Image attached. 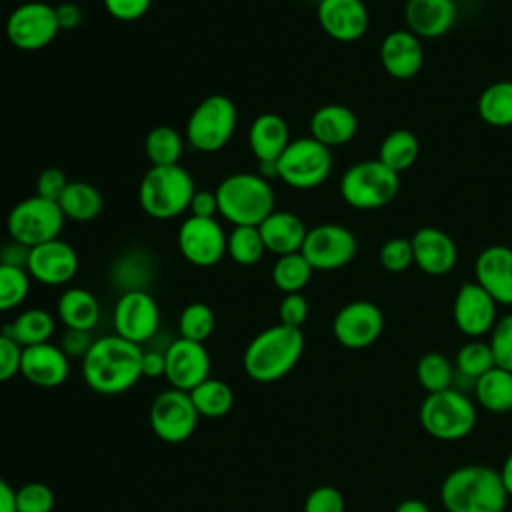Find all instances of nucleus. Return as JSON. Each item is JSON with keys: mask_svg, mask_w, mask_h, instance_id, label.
I'll return each instance as SVG.
<instances>
[{"mask_svg": "<svg viewBox=\"0 0 512 512\" xmlns=\"http://www.w3.org/2000/svg\"><path fill=\"white\" fill-rule=\"evenodd\" d=\"M32 278L26 268L0 264V312H10L24 304Z\"/></svg>", "mask_w": 512, "mask_h": 512, "instance_id": "obj_43", "label": "nucleus"}, {"mask_svg": "<svg viewBox=\"0 0 512 512\" xmlns=\"http://www.w3.org/2000/svg\"><path fill=\"white\" fill-rule=\"evenodd\" d=\"M496 366L490 344L482 342L478 338H472L470 342H466L464 346H460V350L456 352L454 358V368L458 376H466L472 380V384L486 374L488 370H492Z\"/></svg>", "mask_w": 512, "mask_h": 512, "instance_id": "obj_40", "label": "nucleus"}, {"mask_svg": "<svg viewBox=\"0 0 512 512\" xmlns=\"http://www.w3.org/2000/svg\"><path fill=\"white\" fill-rule=\"evenodd\" d=\"M304 352L302 328L274 324L258 332L242 354L244 372L262 384L276 382L294 370Z\"/></svg>", "mask_w": 512, "mask_h": 512, "instance_id": "obj_3", "label": "nucleus"}, {"mask_svg": "<svg viewBox=\"0 0 512 512\" xmlns=\"http://www.w3.org/2000/svg\"><path fill=\"white\" fill-rule=\"evenodd\" d=\"M356 132L358 118L344 104H324L310 116V136L328 148L350 142Z\"/></svg>", "mask_w": 512, "mask_h": 512, "instance_id": "obj_28", "label": "nucleus"}, {"mask_svg": "<svg viewBox=\"0 0 512 512\" xmlns=\"http://www.w3.org/2000/svg\"><path fill=\"white\" fill-rule=\"evenodd\" d=\"M406 26L418 38L444 36L456 22V4L450 0H408Z\"/></svg>", "mask_w": 512, "mask_h": 512, "instance_id": "obj_25", "label": "nucleus"}, {"mask_svg": "<svg viewBox=\"0 0 512 512\" xmlns=\"http://www.w3.org/2000/svg\"><path fill=\"white\" fill-rule=\"evenodd\" d=\"M278 178L294 190H312L332 172V152L312 136L290 140L276 160Z\"/></svg>", "mask_w": 512, "mask_h": 512, "instance_id": "obj_9", "label": "nucleus"}, {"mask_svg": "<svg viewBox=\"0 0 512 512\" xmlns=\"http://www.w3.org/2000/svg\"><path fill=\"white\" fill-rule=\"evenodd\" d=\"M92 342H94V340H92L90 332L66 328V332L62 334L58 346L64 350V354H66L68 358H80V360H82V358L86 356V352L90 350Z\"/></svg>", "mask_w": 512, "mask_h": 512, "instance_id": "obj_52", "label": "nucleus"}, {"mask_svg": "<svg viewBox=\"0 0 512 512\" xmlns=\"http://www.w3.org/2000/svg\"><path fill=\"white\" fill-rule=\"evenodd\" d=\"M474 278L496 304L512 306V248L504 244L486 246L476 256Z\"/></svg>", "mask_w": 512, "mask_h": 512, "instance_id": "obj_22", "label": "nucleus"}, {"mask_svg": "<svg viewBox=\"0 0 512 512\" xmlns=\"http://www.w3.org/2000/svg\"><path fill=\"white\" fill-rule=\"evenodd\" d=\"M478 114L494 128L512 126V80L486 86L478 98Z\"/></svg>", "mask_w": 512, "mask_h": 512, "instance_id": "obj_36", "label": "nucleus"}, {"mask_svg": "<svg viewBox=\"0 0 512 512\" xmlns=\"http://www.w3.org/2000/svg\"><path fill=\"white\" fill-rule=\"evenodd\" d=\"M316 18L320 28L338 42H356L370 26V14L362 0H320Z\"/></svg>", "mask_w": 512, "mask_h": 512, "instance_id": "obj_20", "label": "nucleus"}, {"mask_svg": "<svg viewBox=\"0 0 512 512\" xmlns=\"http://www.w3.org/2000/svg\"><path fill=\"white\" fill-rule=\"evenodd\" d=\"M148 420L152 432L160 440L168 444H180L194 434L200 414L196 412L188 392L170 386L152 400Z\"/></svg>", "mask_w": 512, "mask_h": 512, "instance_id": "obj_12", "label": "nucleus"}, {"mask_svg": "<svg viewBox=\"0 0 512 512\" xmlns=\"http://www.w3.org/2000/svg\"><path fill=\"white\" fill-rule=\"evenodd\" d=\"M150 264V258L142 252L124 254L114 264L112 278L118 286H122V292L146 290V280L150 278Z\"/></svg>", "mask_w": 512, "mask_h": 512, "instance_id": "obj_42", "label": "nucleus"}, {"mask_svg": "<svg viewBox=\"0 0 512 512\" xmlns=\"http://www.w3.org/2000/svg\"><path fill=\"white\" fill-rule=\"evenodd\" d=\"M188 212L190 216H198V218H216L218 214L216 194L212 190H196L190 200Z\"/></svg>", "mask_w": 512, "mask_h": 512, "instance_id": "obj_53", "label": "nucleus"}, {"mask_svg": "<svg viewBox=\"0 0 512 512\" xmlns=\"http://www.w3.org/2000/svg\"><path fill=\"white\" fill-rule=\"evenodd\" d=\"M188 394H190L200 418H222L234 406V392L220 378L208 376L204 382H200Z\"/></svg>", "mask_w": 512, "mask_h": 512, "instance_id": "obj_34", "label": "nucleus"}, {"mask_svg": "<svg viewBox=\"0 0 512 512\" xmlns=\"http://www.w3.org/2000/svg\"><path fill=\"white\" fill-rule=\"evenodd\" d=\"M310 312V304L302 292L296 294H284L278 306V318L280 324L292 326V328H302Z\"/></svg>", "mask_w": 512, "mask_h": 512, "instance_id": "obj_48", "label": "nucleus"}, {"mask_svg": "<svg viewBox=\"0 0 512 512\" xmlns=\"http://www.w3.org/2000/svg\"><path fill=\"white\" fill-rule=\"evenodd\" d=\"M78 266L76 250L62 238H56L30 248L26 272L44 286H64L76 276Z\"/></svg>", "mask_w": 512, "mask_h": 512, "instance_id": "obj_17", "label": "nucleus"}, {"mask_svg": "<svg viewBox=\"0 0 512 512\" xmlns=\"http://www.w3.org/2000/svg\"><path fill=\"white\" fill-rule=\"evenodd\" d=\"M218 214L234 226H258L274 208V190L258 172H234L214 190Z\"/></svg>", "mask_w": 512, "mask_h": 512, "instance_id": "obj_4", "label": "nucleus"}, {"mask_svg": "<svg viewBox=\"0 0 512 512\" xmlns=\"http://www.w3.org/2000/svg\"><path fill=\"white\" fill-rule=\"evenodd\" d=\"M142 346L118 334L96 338L82 358V378L98 394H122L142 378Z\"/></svg>", "mask_w": 512, "mask_h": 512, "instance_id": "obj_1", "label": "nucleus"}, {"mask_svg": "<svg viewBox=\"0 0 512 512\" xmlns=\"http://www.w3.org/2000/svg\"><path fill=\"white\" fill-rule=\"evenodd\" d=\"M394 512H432V510H430V506H428L424 500H420V498H406V500H402V502L394 508Z\"/></svg>", "mask_w": 512, "mask_h": 512, "instance_id": "obj_58", "label": "nucleus"}, {"mask_svg": "<svg viewBox=\"0 0 512 512\" xmlns=\"http://www.w3.org/2000/svg\"><path fill=\"white\" fill-rule=\"evenodd\" d=\"M184 152L182 134L166 124L154 126L144 138V154L150 166H172L180 164Z\"/></svg>", "mask_w": 512, "mask_h": 512, "instance_id": "obj_35", "label": "nucleus"}, {"mask_svg": "<svg viewBox=\"0 0 512 512\" xmlns=\"http://www.w3.org/2000/svg\"><path fill=\"white\" fill-rule=\"evenodd\" d=\"M226 254L238 266H254L266 254L258 226H234L226 238Z\"/></svg>", "mask_w": 512, "mask_h": 512, "instance_id": "obj_38", "label": "nucleus"}, {"mask_svg": "<svg viewBox=\"0 0 512 512\" xmlns=\"http://www.w3.org/2000/svg\"><path fill=\"white\" fill-rule=\"evenodd\" d=\"M68 182H70V180L66 178V174H64L62 168L48 166V168H44V170L36 176V192H34V194L58 202L60 196H62V192L66 190Z\"/></svg>", "mask_w": 512, "mask_h": 512, "instance_id": "obj_49", "label": "nucleus"}, {"mask_svg": "<svg viewBox=\"0 0 512 512\" xmlns=\"http://www.w3.org/2000/svg\"><path fill=\"white\" fill-rule=\"evenodd\" d=\"M258 230L264 240L266 252H272L276 256L300 252L308 232L304 220L288 210H274L258 224Z\"/></svg>", "mask_w": 512, "mask_h": 512, "instance_id": "obj_26", "label": "nucleus"}, {"mask_svg": "<svg viewBox=\"0 0 512 512\" xmlns=\"http://www.w3.org/2000/svg\"><path fill=\"white\" fill-rule=\"evenodd\" d=\"M498 472H500V478H502V484H504L508 496H512V450L506 456V460H504V464H502V468Z\"/></svg>", "mask_w": 512, "mask_h": 512, "instance_id": "obj_59", "label": "nucleus"}, {"mask_svg": "<svg viewBox=\"0 0 512 512\" xmlns=\"http://www.w3.org/2000/svg\"><path fill=\"white\" fill-rule=\"evenodd\" d=\"M416 378L428 394H434L454 386L456 368L442 352H426L416 364Z\"/></svg>", "mask_w": 512, "mask_h": 512, "instance_id": "obj_39", "label": "nucleus"}, {"mask_svg": "<svg viewBox=\"0 0 512 512\" xmlns=\"http://www.w3.org/2000/svg\"><path fill=\"white\" fill-rule=\"evenodd\" d=\"M164 378L172 388L190 392L210 376V354L202 342L176 338L164 350Z\"/></svg>", "mask_w": 512, "mask_h": 512, "instance_id": "obj_18", "label": "nucleus"}, {"mask_svg": "<svg viewBox=\"0 0 512 512\" xmlns=\"http://www.w3.org/2000/svg\"><path fill=\"white\" fill-rule=\"evenodd\" d=\"M344 510H346V502L342 492L330 484H322L310 490L302 508V512H344Z\"/></svg>", "mask_w": 512, "mask_h": 512, "instance_id": "obj_47", "label": "nucleus"}, {"mask_svg": "<svg viewBox=\"0 0 512 512\" xmlns=\"http://www.w3.org/2000/svg\"><path fill=\"white\" fill-rule=\"evenodd\" d=\"M216 326L214 310L204 302H190L182 308L178 316V334L180 338L194 340V342H206Z\"/></svg>", "mask_w": 512, "mask_h": 512, "instance_id": "obj_41", "label": "nucleus"}, {"mask_svg": "<svg viewBox=\"0 0 512 512\" xmlns=\"http://www.w3.org/2000/svg\"><path fill=\"white\" fill-rule=\"evenodd\" d=\"M500 512H508V510H506V508H504V510H500Z\"/></svg>", "mask_w": 512, "mask_h": 512, "instance_id": "obj_60", "label": "nucleus"}, {"mask_svg": "<svg viewBox=\"0 0 512 512\" xmlns=\"http://www.w3.org/2000/svg\"><path fill=\"white\" fill-rule=\"evenodd\" d=\"M194 192V178L182 164L150 166L138 184V204L152 220H172L188 212Z\"/></svg>", "mask_w": 512, "mask_h": 512, "instance_id": "obj_5", "label": "nucleus"}, {"mask_svg": "<svg viewBox=\"0 0 512 512\" xmlns=\"http://www.w3.org/2000/svg\"><path fill=\"white\" fill-rule=\"evenodd\" d=\"M64 222L66 218L58 202L32 194L10 208L6 216V230L12 240L32 248L60 238Z\"/></svg>", "mask_w": 512, "mask_h": 512, "instance_id": "obj_10", "label": "nucleus"}, {"mask_svg": "<svg viewBox=\"0 0 512 512\" xmlns=\"http://www.w3.org/2000/svg\"><path fill=\"white\" fill-rule=\"evenodd\" d=\"M384 330L382 310L368 300H354L344 304L334 320L332 334L336 342L350 350H362L374 344Z\"/></svg>", "mask_w": 512, "mask_h": 512, "instance_id": "obj_16", "label": "nucleus"}, {"mask_svg": "<svg viewBox=\"0 0 512 512\" xmlns=\"http://www.w3.org/2000/svg\"><path fill=\"white\" fill-rule=\"evenodd\" d=\"M56 496L44 482H26L16 490V512H52Z\"/></svg>", "mask_w": 512, "mask_h": 512, "instance_id": "obj_44", "label": "nucleus"}, {"mask_svg": "<svg viewBox=\"0 0 512 512\" xmlns=\"http://www.w3.org/2000/svg\"><path fill=\"white\" fill-rule=\"evenodd\" d=\"M418 154H420V142L416 134L410 130L398 128V130H392L382 140L378 150V160L386 164L390 170H394L396 174H402L408 168H412V164L418 160Z\"/></svg>", "mask_w": 512, "mask_h": 512, "instance_id": "obj_33", "label": "nucleus"}, {"mask_svg": "<svg viewBox=\"0 0 512 512\" xmlns=\"http://www.w3.org/2000/svg\"><path fill=\"white\" fill-rule=\"evenodd\" d=\"M474 396L478 404L494 414L512 410V372L494 366L474 382Z\"/></svg>", "mask_w": 512, "mask_h": 512, "instance_id": "obj_32", "label": "nucleus"}, {"mask_svg": "<svg viewBox=\"0 0 512 512\" xmlns=\"http://www.w3.org/2000/svg\"><path fill=\"white\" fill-rule=\"evenodd\" d=\"M378 260L388 272H404L414 264V250L410 238H390L380 246Z\"/></svg>", "mask_w": 512, "mask_h": 512, "instance_id": "obj_45", "label": "nucleus"}, {"mask_svg": "<svg viewBox=\"0 0 512 512\" xmlns=\"http://www.w3.org/2000/svg\"><path fill=\"white\" fill-rule=\"evenodd\" d=\"M114 334L144 344L152 340L160 328V308L148 290L122 292L112 310Z\"/></svg>", "mask_w": 512, "mask_h": 512, "instance_id": "obj_15", "label": "nucleus"}, {"mask_svg": "<svg viewBox=\"0 0 512 512\" xmlns=\"http://www.w3.org/2000/svg\"><path fill=\"white\" fill-rule=\"evenodd\" d=\"M488 344L496 366L512 372V314L496 320L494 328L490 330Z\"/></svg>", "mask_w": 512, "mask_h": 512, "instance_id": "obj_46", "label": "nucleus"}, {"mask_svg": "<svg viewBox=\"0 0 512 512\" xmlns=\"http://www.w3.org/2000/svg\"><path fill=\"white\" fill-rule=\"evenodd\" d=\"M356 250L358 242L350 228L326 222L308 228L300 252L314 270L330 272L350 264L356 256Z\"/></svg>", "mask_w": 512, "mask_h": 512, "instance_id": "obj_13", "label": "nucleus"}, {"mask_svg": "<svg viewBox=\"0 0 512 512\" xmlns=\"http://www.w3.org/2000/svg\"><path fill=\"white\" fill-rule=\"evenodd\" d=\"M400 192V174L376 160L352 164L340 178L342 200L356 210L388 206Z\"/></svg>", "mask_w": 512, "mask_h": 512, "instance_id": "obj_7", "label": "nucleus"}, {"mask_svg": "<svg viewBox=\"0 0 512 512\" xmlns=\"http://www.w3.org/2000/svg\"><path fill=\"white\" fill-rule=\"evenodd\" d=\"M4 32L8 42L24 52H36L52 44L60 32L52 4L30 0L18 4L6 18Z\"/></svg>", "mask_w": 512, "mask_h": 512, "instance_id": "obj_11", "label": "nucleus"}, {"mask_svg": "<svg viewBox=\"0 0 512 512\" xmlns=\"http://www.w3.org/2000/svg\"><path fill=\"white\" fill-rule=\"evenodd\" d=\"M238 110L232 98L210 94L202 98L186 120V142L198 152L222 150L236 132Z\"/></svg>", "mask_w": 512, "mask_h": 512, "instance_id": "obj_8", "label": "nucleus"}, {"mask_svg": "<svg viewBox=\"0 0 512 512\" xmlns=\"http://www.w3.org/2000/svg\"><path fill=\"white\" fill-rule=\"evenodd\" d=\"M106 12L120 22L140 20L152 6V0H102Z\"/></svg>", "mask_w": 512, "mask_h": 512, "instance_id": "obj_50", "label": "nucleus"}, {"mask_svg": "<svg viewBox=\"0 0 512 512\" xmlns=\"http://www.w3.org/2000/svg\"><path fill=\"white\" fill-rule=\"evenodd\" d=\"M410 242L414 250V264L422 272L430 276H444L456 266L458 250L454 240L444 230L434 226L418 228Z\"/></svg>", "mask_w": 512, "mask_h": 512, "instance_id": "obj_23", "label": "nucleus"}, {"mask_svg": "<svg viewBox=\"0 0 512 512\" xmlns=\"http://www.w3.org/2000/svg\"><path fill=\"white\" fill-rule=\"evenodd\" d=\"M312 274H314V268L310 266V262L304 258L302 252L278 256L270 270L272 284L282 294L302 292L308 286V282L312 280Z\"/></svg>", "mask_w": 512, "mask_h": 512, "instance_id": "obj_37", "label": "nucleus"}, {"mask_svg": "<svg viewBox=\"0 0 512 512\" xmlns=\"http://www.w3.org/2000/svg\"><path fill=\"white\" fill-rule=\"evenodd\" d=\"M56 328L54 316L44 308H26L12 322H8L2 332L12 338L20 348L50 342Z\"/></svg>", "mask_w": 512, "mask_h": 512, "instance_id": "obj_31", "label": "nucleus"}, {"mask_svg": "<svg viewBox=\"0 0 512 512\" xmlns=\"http://www.w3.org/2000/svg\"><path fill=\"white\" fill-rule=\"evenodd\" d=\"M70 372V358L58 344L42 342L22 348L20 374L36 388H58Z\"/></svg>", "mask_w": 512, "mask_h": 512, "instance_id": "obj_21", "label": "nucleus"}, {"mask_svg": "<svg viewBox=\"0 0 512 512\" xmlns=\"http://www.w3.org/2000/svg\"><path fill=\"white\" fill-rule=\"evenodd\" d=\"M226 238L228 234L216 218L188 216L178 228L176 246L192 266L210 268L226 256Z\"/></svg>", "mask_w": 512, "mask_h": 512, "instance_id": "obj_14", "label": "nucleus"}, {"mask_svg": "<svg viewBox=\"0 0 512 512\" xmlns=\"http://www.w3.org/2000/svg\"><path fill=\"white\" fill-rule=\"evenodd\" d=\"M56 314L66 328L92 332L100 320V304L90 290L72 286L60 294L56 302Z\"/></svg>", "mask_w": 512, "mask_h": 512, "instance_id": "obj_29", "label": "nucleus"}, {"mask_svg": "<svg viewBox=\"0 0 512 512\" xmlns=\"http://www.w3.org/2000/svg\"><path fill=\"white\" fill-rule=\"evenodd\" d=\"M20 356L22 348L4 332H0V384L20 374Z\"/></svg>", "mask_w": 512, "mask_h": 512, "instance_id": "obj_51", "label": "nucleus"}, {"mask_svg": "<svg viewBox=\"0 0 512 512\" xmlns=\"http://www.w3.org/2000/svg\"><path fill=\"white\" fill-rule=\"evenodd\" d=\"M420 424L424 432L440 442H456L466 438L476 426V406L460 390L448 388L426 394L420 404Z\"/></svg>", "mask_w": 512, "mask_h": 512, "instance_id": "obj_6", "label": "nucleus"}, {"mask_svg": "<svg viewBox=\"0 0 512 512\" xmlns=\"http://www.w3.org/2000/svg\"><path fill=\"white\" fill-rule=\"evenodd\" d=\"M58 206L66 220L92 222L100 216L104 208V198L94 184L84 180H70L58 200Z\"/></svg>", "mask_w": 512, "mask_h": 512, "instance_id": "obj_30", "label": "nucleus"}, {"mask_svg": "<svg viewBox=\"0 0 512 512\" xmlns=\"http://www.w3.org/2000/svg\"><path fill=\"white\" fill-rule=\"evenodd\" d=\"M290 144L288 122L276 112L258 114L248 128V146L258 162H276Z\"/></svg>", "mask_w": 512, "mask_h": 512, "instance_id": "obj_27", "label": "nucleus"}, {"mask_svg": "<svg viewBox=\"0 0 512 512\" xmlns=\"http://www.w3.org/2000/svg\"><path fill=\"white\" fill-rule=\"evenodd\" d=\"M0 512H16V490L0 476Z\"/></svg>", "mask_w": 512, "mask_h": 512, "instance_id": "obj_57", "label": "nucleus"}, {"mask_svg": "<svg viewBox=\"0 0 512 512\" xmlns=\"http://www.w3.org/2000/svg\"><path fill=\"white\" fill-rule=\"evenodd\" d=\"M440 502L446 512H500L506 508L508 492L496 468L464 464L442 480Z\"/></svg>", "mask_w": 512, "mask_h": 512, "instance_id": "obj_2", "label": "nucleus"}, {"mask_svg": "<svg viewBox=\"0 0 512 512\" xmlns=\"http://www.w3.org/2000/svg\"><path fill=\"white\" fill-rule=\"evenodd\" d=\"M496 306V300L478 282H466L454 296V324L462 334L480 338L494 328L498 320Z\"/></svg>", "mask_w": 512, "mask_h": 512, "instance_id": "obj_19", "label": "nucleus"}, {"mask_svg": "<svg viewBox=\"0 0 512 512\" xmlns=\"http://www.w3.org/2000/svg\"><path fill=\"white\" fill-rule=\"evenodd\" d=\"M28 252L30 248L20 244L18 240L8 238L6 242L0 244V264H8V266H18V268H26L28 262Z\"/></svg>", "mask_w": 512, "mask_h": 512, "instance_id": "obj_54", "label": "nucleus"}, {"mask_svg": "<svg viewBox=\"0 0 512 512\" xmlns=\"http://www.w3.org/2000/svg\"><path fill=\"white\" fill-rule=\"evenodd\" d=\"M60 30H74L82 24V8L76 2H60L54 6Z\"/></svg>", "mask_w": 512, "mask_h": 512, "instance_id": "obj_55", "label": "nucleus"}, {"mask_svg": "<svg viewBox=\"0 0 512 512\" xmlns=\"http://www.w3.org/2000/svg\"><path fill=\"white\" fill-rule=\"evenodd\" d=\"M142 376L146 378H158L164 376L166 370V356L164 350H142Z\"/></svg>", "mask_w": 512, "mask_h": 512, "instance_id": "obj_56", "label": "nucleus"}, {"mask_svg": "<svg viewBox=\"0 0 512 512\" xmlns=\"http://www.w3.org/2000/svg\"><path fill=\"white\" fill-rule=\"evenodd\" d=\"M450 2H454V4H456V2H458V0H450Z\"/></svg>", "mask_w": 512, "mask_h": 512, "instance_id": "obj_61", "label": "nucleus"}, {"mask_svg": "<svg viewBox=\"0 0 512 512\" xmlns=\"http://www.w3.org/2000/svg\"><path fill=\"white\" fill-rule=\"evenodd\" d=\"M380 62L396 80L414 78L424 64V48L420 38L408 28L392 30L380 44Z\"/></svg>", "mask_w": 512, "mask_h": 512, "instance_id": "obj_24", "label": "nucleus"}]
</instances>
